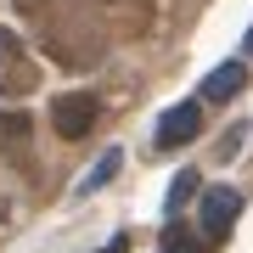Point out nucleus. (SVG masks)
Segmentation results:
<instances>
[{
  "label": "nucleus",
  "mask_w": 253,
  "mask_h": 253,
  "mask_svg": "<svg viewBox=\"0 0 253 253\" xmlns=\"http://www.w3.org/2000/svg\"><path fill=\"white\" fill-rule=\"evenodd\" d=\"M34 84H40V68L28 56V45L11 28H0V96H28Z\"/></svg>",
  "instance_id": "obj_1"
},
{
  "label": "nucleus",
  "mask_w": 253,
  "mask_h": 253,
  "mask_svg": "<svg viewBox=\"0 0 253 253\" xmlns=\"http://www.w3.org/2000/svg\"><path fill=\"white\" fill-rule=\"evenodd\" d=\"M96 118H101V101H96L90 90H68V96H56V101H51V124H56V135H62V141L90 135Z\"/></svg>",
  "instance_id": "obj_2"
},
{
  "label": "nucleus",
  "mask_w": 253,
  "mask_h": 253,
  "mask_svg": "<svg viewBox=\"0 0 253 253\" xmlns=\"http://www.w3.org/2000/svg\"><path fill=\"white\" fill-rule=\"evenodd\" d=\"M203 135V101H180V107H169L158 118V135L152 146L158 152H174V146H186V141H197Z\"/></svg>",
  "instance_id": "obj_3"
},
{
  "label": "nucleus",
  "mask_w": 253,
  "mask_h": 253,
  "mask_svg": "<svg viewBox=\"0 0 253 253\" xmlns=\"http://www.w3.org/2000/svg\"><path fill=\"white\" fill-rule=\"evenodd\" d=\"M236 214H242V197H236L231 186H214V191H203V208H197V225L208 242H225V231L236 225Z\"/></svg>",
  "instance_id": "obj_4"
},
{
  "label": "nucleus",
  "mask_w": 253,
  "mask_h": 253,
  "mask_svg": "<svg viewBox=\"0 0 253 253\" xmlns=\"http://www.w3.org/2000/svg\"><path fill=\"white\" fill-rule=\"evenodd\" d=\"M242 84H248V62H219V68L203 79V101H231Z\"/></svg>",
  "instance_id": "obj_5"
},
{
  "label": "nucleus",
  "mask_w": 253,
  "mask_h": 253,
  "mask_svg": "<svg viewBox=\"0 0 253 253\" xmlns=\"http://www.w3.org/2000/svg\"><path fill=\"white\" fill-rule=\"evenodd\" d=\"M23 146H28V113L0 107V158H17Z\"/></svg>",
  "instance_id": "obj_6"
},
{
  "label": "nucleus",
  "mask_w": 253,
  "mask_h": 253,
  "mask_svg": "<svg viewBox=\"0 0 253 253\" xmlns=\"http://www.w3.org/2000/svg\"><path fill=\"white\" fill-rule=\"evenodd\" d=\"M118 163H124V152H118V146H113V152H101V163H96L90 174H84V186H79V191H96V186H107L113 174H118Z\"/></svg>",
  "instance_id": "obj_7"
},
{
  "label": "nucleus",
  "mask_w": 253,
  "mask_h": 253,
  "mask_svg": "<svg viewBox=\"0 0 253 253\" xmlns=\"http://www.w3.org/2000/svg\"><path fill=\"white\" fill-rule=\"evenodd\" d=\"M191 191H197V174L180 169V174H174V186H169V214H180V208L191 203Z\"/></svg>",
  "instance_id": "obj_8"
},
{
  "label": "nucleus",
  "mask_w": 253,
  "mask_h": 253,
  "mask_svg": "<svg viewBox=\"0 0 253 253\" xmlns=\"http://www.w3.org/2000/svg\"><path fill=\"white\" fill-rule=\"evenodd\" d=\"M158 253H203V242H197L186 225H169V236H163V248H158Z\"/></svg>",
  "instance_id": "obj_9"
},
{
  "label": "nucleus",
  "mask_w": 253,
  "mask_h": 253,
  "mask_svg": "<svg viewBox=\"0 0 253 253\" xmlns=\"http://www.w3.org/2000/svg\"><path fill=\"white\" fill-rule=\"evenodd\" d=\"M45 6L51 0H17V11H28V17H45Z\"/></svg>",
  "instance_id": "obj_10"
},
{
  "label": "nucleus",
  "mask_w": 253,
  "mask_h": 253,
  "mask_svg": "<svg viewBox=\"0 0 253 253\" xmlns=\"http://www.w3.org/2000/svg\"><path fill=\"white\" fill-rule=\"evenodd\" d=\"M96 253H129V242H124V236H113V242H107V248H96Z\"/></svg>",
  "instance_id": "obj_11"
},
{
  "label": "nucleus",
  "mask_w": 253,
  "mask_h": 253,
  "mask_svg": "<svg viewBox=\"0 0 253 253\" xmlns=\"http://www.w3.org/2000/svg\"><path fill=\"white\" fill-rule=\"evenodd\" d=\"M248 56H253V34H248Z\"/></svg>",
  "instance_id": "obj_12"
}]
</instances>
